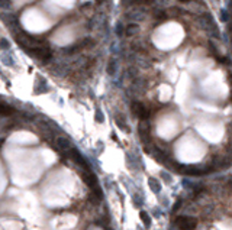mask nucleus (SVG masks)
<instances>
[{"mask_svg": "<svg viewBox=\"0 0 232 230\" xmlns=\"http://www.w3.org/2000/svg\"><path fill=\"white\" fill-rule=\"evenodd\" d=\"M133 3H136V0H122V4H124L125 7H128V6H131Z\"/></svg>", "mask_w": 232, "mask_h": 230, "instance_id": "14", "label": "nucleus"}, {"mask_svg": "<svg viewBox=\"0 0 232 230\" xmlns=\"http://www.w3.org/2000/svg\"><path fill=\"white\" fill-rule=\"evenodd\" d=\"M13 113V109L9 106V104H6V103H2L0 101V115H5V116H9Z\"/></svg>", "mask_w": 232, "mask_h": 230, "instance_id": "6", "label": "nucleus"}, {"mask_svg": "<svg viewBox=\"0 0 232 230\" xmlns=\"http://www.w3.org/2000/svg\"><path fill=\"white\" fill-rule=\"evenodd\" d=\"M148 184H149V188L152 190L154 193H160V191H161V185H160V182H158L155 178H149Z\"/></svg>", "mask_w": 232, "mask_h": 230, "instance_id": "7", "label": "nucleus"}, {"mask_svg": "<svg viewBox=\"0 0 232 230\" xmlns=\"http://www.w3.org/2000/svg\"><path fill=\"white\" fill-rule=\"evenodd\" d=\"M176 224L180 230H194L196 229V220L191 219V217H187V216H180L177 217L176 220Z\"/></svg>", "mask_w": 232, "mask_h": 230, "instance_id": "1", "label": "nucleus"}, {"mask_svg": "<svg viewBox=\"0 0 232 230\" xmlns=\"http://www.w3.org/2000/svg\"><path fill=\"white\" fill-rule=\"evenodd\" d=\"M57 143H58V148H60V149H70V148H71L70 142H68L67 139H64V138H60V139H57Z\"/></svg>", "mask_w": 232, "mask_h": 230, "instance_id": "8", "label": "nucleus"}, {"mask_svg": "<svg viewBox=\"0 0 232 230\" xmlns=\"http://www.w3.org/2000/svg\"><path fill=\"white\" fill-rule=\"evenodd\" d=\"M139 31V26L136 25V23H129V25L125 28V31H124V33H126L128 36L129 35H135V33Z\"/></svg>", "mask_w": 232, "mask_h": 230, "instance_id": "5", "label": "nucleus"}, {"mask_svg": "<svg viewBox=\"0 0 232 230\" xmlns=\"http://www.w3.org/2000/svg\"><path fill=\"white\" fill-rule=\"evenodd\" d=\"M31 55H33L35 58H38V59H42V61H47V59H51L52 57V52L48 46H36V48H33V49L28 51Z\"/></svg>", "mask_w": 232, "mask_h": 230, "instance_id": "2", "label": "nucleus"}, {"mask_svg": "<svg viewBox=\"0 0 232 230\" xmlns=\"http://www.w3.org/2000/svg\"><path fill=\"white\" fill-rule=\"evenodd\" d=\"M2 145H3V139H0V148H2Z\"/></svg>", "mask_w": 232, "mask_h": 230, "instance_id": "18", "label": "nucleus"}, {"mask_svg": "<svg viewBox=\"0 0 232 230\" xmlns=\"http://www.w3.org/2000/svg\"><path fill=\"white\" fill-rule=\"evenodd\" d=\"M126 17H128L129 20H142V19H144V15H141V13H128Z\"/></svg>", "mask_w": 232, "mask_h": 230, "instance_id": "10", "label": "nucleus"}, {"mask_svg": "<svg viewBox=\"0 0 232 230\" xmlns=\"http://www.w3.org/2000/svg\"><path fill=\"white\" fill-rule=\"evenodd\" d=\"M96 120L97 122H103V116H102V112L97 110V116H96Z\"/></svg>", "mask_w": 232, "mask_h": 230, "instance_id": "17", "label": "nucleus"}, {"mask_svg": "<svg viewBox=\"0 0 232 230\" xmlns=\"http://www.w3.org/2000/svg\"><path fill=\"white\" fill-rule=\"evenodd\" d=\"M221 17H222V20H224V22H228V19H229V15H228V12L222 10V13H221Z\"/></svg>", "mask_w": 232, "mask_h": 230, "instance_id": "15", "label": "nucleus"}, {"mask_svg": "<svg viewBox=\"0 0 232 230\" xmlns=\"http://www.w3.org/2000/svg\"><path fill=\"white\" fill-rule=\"evenodd\" d=\"M139 216H141L142 222H144V224H145V227H149V224H151V219H149V216L145 211H141L139 213Z\"/></svg>", "mask_w": 232, "mask_h": 230, "instance_id": "9", "label": "nucleus"}, {"mask_svg": "<svg viewBox=\"0 0 232 230\" xmlns=\"http://www.w3.org/2000/svg\"><path fill=\"white\" fill-rule=\"evenodd\" d=\"M180 1H190V0H180Z\"/></svg>", "mask_w": 232, "mask_h": 230, "instance_id": "19", "label": "nucleus"}, {"mask_svg": "<svg viewBox=\"0 0 232 230\" xmlns=\"http://www.w3.org/2000/svg\"><path fill=\"white\" fill-rule=\"evenodd\" d=\"M115 67H116V62L113 61V59H112V61L109 62V67H108V73H109L110 75L115 74Z\"/></svg>", "mask_w": 232, "mask_h": 230, "instance_id": "12", "label": "nucleus"}, {"mask_svg": "<svg viewBox=\"0 0 232 230\" xmlns=\"http://www.w3.org/2000/svg\"><path fill=\"white\" fill-rule=\"evenodd\" d=\"M0 9L2 10H9L10 9V0H0Z\"/></svg>", "mask_w": 232, "mask_h": 230, "instance_id": "11", "label": "nucleus"}, {"mask_svg": "<svg viewBox=\"0 0 232 230\" xmlns=\"http://www.w3.org/2000/svg\"><path fill=\"white\" fill-rule=\"evenodd\" d=\"M124 31H125V28L122 23H118V25H116V35H118V36H122V35H124Z\"/></svg>", "mask_w": 232, "mask_h": 230, "instance_id": "13", "label": "nucleus"}, {"mask_svg": "<svg viewBox=\"0 0 232 230\" xmlns=\"http://www.w3.org/2000/svg\"><path fill=\"white\" fill-rule=\"evenodd\" d=\"M132 112H133V115L136 116V117H139V119H142V120H147L148 116H149L148 110L145 109V106L141 104V103H138V101L132 103Z\"/></svg>", "mask_w": 232, "mask_h": 230, "instance_id": "3", "label": "nucleus"}, {"mask_svg": "<svg viewBox=\"0 0 232 230\" xmlns=\"http://www.w3.org/2000/svg\"><path fill=\"white\" fill-rule=\"evenodd\" d=\"M182 169L187 175H191V177H199V175H202L205 172V171H202L199 168H194V166H182Z\"/></svg>", "mask_w": 232, "mask_h": 230, "instance_id": "4", "label": "nucleus"}, {"mask_svg": "<svg viewBox=\"0 0 232 230\" xmlns=\"http://www.w3.org/2000/svg\"><path fill=\"white\" fill-rule=\"evenodd\" d=\"M0 48H3V49H9V42L8 41H0Z\"/></svg>", "mask_w": 232, "mask_h": 230, "instance_id": "16", "label": "nucleus"}]
</instances>
